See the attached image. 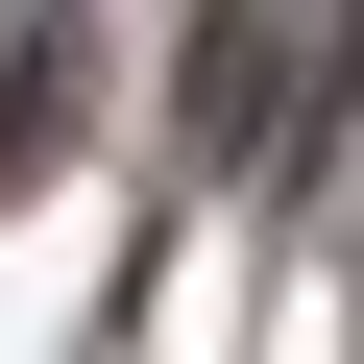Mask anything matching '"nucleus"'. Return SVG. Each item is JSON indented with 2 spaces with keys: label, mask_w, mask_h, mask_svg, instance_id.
I'll use <instances>...</instances> for the list:
<instances>
[{
  "label": "nucleus",
  "mask_w": 364,
  "mask_h": 364,
  "mask_svg": "<svg viewBox=\"0 0 364 364\" xmlns=\"http://www.w3.org/2000/svg\"><path fill=\"white\" fill-rule=\"evenodd\" d=\"M267 73H291L267 25H195V122H219V146H267Z\"/></svg>",
  "instance_id": "obj_1"
}]
</instances>
